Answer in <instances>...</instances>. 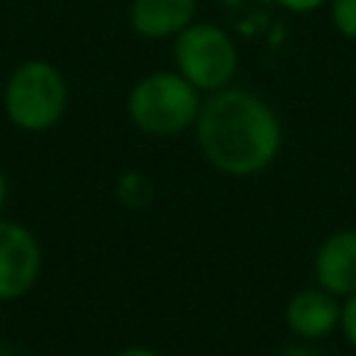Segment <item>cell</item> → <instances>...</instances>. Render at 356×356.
<instances>
[{
    "label": "cell",
    "mask_w": 356,
    "mask_h": 356,
    "mask_svg": "<svg viewBox=\"0 0 356 356\" xmlns=\"http://www.w3.org/2000/svg\"><path fill=\"white\" fill-rule=\"evenodd\" d=\"M317 286L337 298L356 292V228H342L328 234L314 253Z\"/></svg>",
    "instance_id": "6"
},
{
    "label": "cell",
    "mask_w": 356,
    "mask_h": 356,
    "mask_svg": "<svg viewBox=\"0 0 356 356\" xmlns=\"http://www.w3.org/2000/svg\"><path fill=\"white\" fill-rule=\"evenodd\" d=\"M284 8H289V11H295V14H309V11H314V8H320L325 0H278Z\"/></svg>",
    "instance_id": "12"
},
{
    "label": "cell",
    "mask_w": 356,
    "mask_h": 356,
    "mask_svg": "<svg viewBox=\"0 0 356 356\" xmlns=\"http://www.w3.org/2000/svg\"><path fill=\"white\" fill-rule=\"evenodd\" d=\"M339 328L345 334V339L356 348V292L348 295L342 300V312H339Z\"/></svg>",
    "instance_id": "11"
},
{
    "label": "cell",
    "mask_w": 356,
    "mask_h": 356,
    "mask_svg": "<svg viewBox=\"0 0 356 356\" xmlns=\"http://www.w3.org/2000/svg\"><path fill=\"white\" fill-rule=\"evenodd\" d=\"M114 356H159V353L150 350V348H139V345H134V348H122V350H117Z\"/></svg>",
    "instance_id": "14"
},
{
    "label": "cell",
    "mask_w": 356,
    "mask_h": 356,
    "mask_svg": "<svg viewBox=\"0 0 356 356\" xmlns=\"http://www.w3.org/2000/svg\"><path fill=\"white\" fill-rule=\"evenodd\" d=\"M3 103L17 128L47 131L67 108V81L47 61H25L8 78Z\"/></svg>",
    "instance_id": "3"
},
{
    "label": "cell",
    "mask_w": 356,
    "mask_h": 356,
    "mask_svg": "<svg viewBox=\"0 0 356 356\" xmlns=\"http://www.w3.org/2000/svg\"><path fill=\"white\" fill-rule=\"evenodd\" d=\"M175 70L200 92H217L231 83L239 67L234 39L214 22H189L172 42Z\"/></svg>",
    "instance_id": "4"
},
{
    "label": "cell",
    "mask_w": 356,
    "mask_h": 356,
    "mask_svg": "<svg viewBox=\"0 0 356 356\" xmlns=\"http://www.w3.org/2000/svg\"><path fill=\"white\" fill-rule=\"evenodd\" d=\"M331 22L345 39H356V0H331Z\"/></svg>",
    "instance_id": "10"
},
{
    "label": "cell",
    "mask_w": 356,
    "mask_h": 356,
    "mask_svg": "<svg viewBox=\"0 0 356 356\" xmlns=\"http://www.w3.org/2000/svg\"><path fill=\"white\" fill-rule=\"evenodd\" d=\"M42 253L36 236L19 225L0 220V300L25 295L39 278Z\"/></svg>",
    "instance_id": "5"
},
{
    "label": "cell",
    "mask_w": 356,
    "mask_h": 356,
    "mask_svg": "<svg viewBox=\"0 0 356 356\" xmlns=\"http://www.w3.org/2000/svg\"><path fill=\"white\" fill-rule=\"evenodd\" d=\"M117 197H120L122 206H128L134 211L147 209L153 203V197H156V184L145 172L131 170V172L120 175V181H117Z\"/></svg>",
    "instance_id": "9"
},
{
    "label": "cell",
    "mask_w": 356,
    "mask_h": 356,
    "mask_svg": "<svg viewBox=\"0 0 356 356\" xmlns=\"http://www.w3.org/2000/svg\"><path fill=\"white\" fill-rule=\"evenodd\" d=\"M197 0H131V28L145 39L178 36L195 19Z\"/></svg>",
    "instance_id": "8"
},
{
    "label": "cell",
    "mask_w": 356,
    "mask_h": 356,
    "mask_svg": "<svg viewBox=\"0 0 356 356\" xmlns=\"http://www.w3.org/2000/svg\"><path fill=\"white\" fill-rule=\"evenodd\" d=\"M200 106V89H195L178 70L150 72L128 92L131 122L153 136H175L195 128Z\"/></svg>",
    "instance_id": "2"
},
{
    "label": "cell",
    "mask_w": 356,
    "mask_h": 356,
    "mask_svg": "<svg viewBox=\"0 0 356 356\" xmlns=\"http://www.w3.org/2000/svg\"><path fill=\"white\" fill-rule=\"evenodd\" d=\"M339 298L325 292L323 286H309V289H300L289 298L286 303V325L295 337L312 342V339H323L328 337L334 328H339Z\"/></svg>",
    "instance_id": "7"
},
{
    "label": "cell",
    "mask_w": 356,
    "mask_h": 356,
    "mask_svg": "<svg viewBox=\"0 0 356 356\" xmlns=\"http://www.w3.org/2000/svg\"><path fill=\"white\" fill-rule=\"evenodd\" d=\"M195 136L214 170L248 178L264 172L275 161L284 131L278 114L256 92L222 86L203 100Z\"/></svg>",
    "instance_id": "1"
},
{
    "label": "cell",
    "mask_w": 356,
    "mask_h": 356,
    "mask_svg": "<svg viewBox=\"0 0 356 356\" xmlns=\"http://www.w3.org/2000/svg\"><path fill=\"white\" fill-rule=\"evenodd\" d=\"M3 203H6V175L0 170V209H3Z\"/></svg>",
    "instance_id": "15"
},
{
    "label": "cell",
    "mask_w": 356,
    "mask_h": 356,
    "mask_svg": "<svg viewBox=\"0 0 356 356\" xmlns=\"http://www.w3.org/2000/svg\"><path fill=\"white\" fill-rule=\"evenodd\" d=\"M278 356H325V353L317 348H309V345H286L278 350Z\"/></svg>",
    "instance_id": "13"
}]
</instances>
